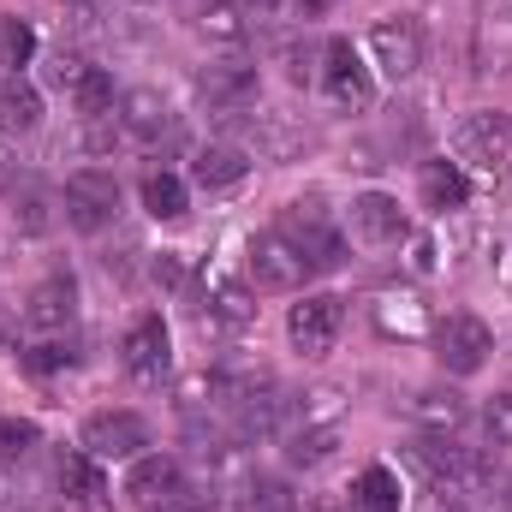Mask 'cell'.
Segmentation results:
<instances>
[{
    "instance_id": "6da1fadb",
    "label": "cell",
    "mask_w": 512,
    "mask_h": 512,
    "mask_svg": "<svg viewBox=\"0 0 512 512\" xmlns=\"http://www.w3.org/2000/svg\"><path fill=\"white\" fill-rule=\"evenodd\" d=\"M274 233L310 262V274H334V268H346V239L328 227V215H322L316 203H286Z\"/></svg>"
},
{
    "instance_id": "7a4b0ae2",
    "label": "cell",
    "mask_w": 512,
    "mask_h": 512,
    "mask_svg": "<svg viewBox=\"0 0 512 512\" xmlns=\"http://www.w3.org/2000/svg\"><path fill=\"white\" fill-rule=\"evenodd\" d=\"M60 203H66V209H60L66 227H78V233H102V227H114V215H120V179L102 173V167H78V173L66 179Z\"/></svg>"
},
{
    "instance_id": "3957f363",
    "label": "cell",
    "mask_w": 512,
    "mask_h": 512,
    "mask_svg": "<svg viewBox=\"0 0 512 512\" xmlns=\"http://www.w3.org/2000/svg\"><path fill=\"white\" fill-rule=\"evenodd\" d=\"M489 352H495V334H489L483 316L453 310V316L435 322V364H441L447 376H477V370L489 364Z\"/></svg>"
},
{
    "instance_id": "277c9868",
    "label": "cell",
    "mask_w": 512,
    "mask_h": 512,
    "mask_svg": "<svg viewBox=\"0 0 512 512\" xmlns=\"http://www.w3.org/2000/svg\"><path fill=\"white\" fill-rule=\"evenodd\" d=\"M120 364L137 387H161L173 376V340H167V322L155 310L131 316V328L120 334Z\"/></svg>"
},
{
    "instance_id": "5b68a950",
    "label": "cell",
    "mask_w": 512,
    "mask_h": 512,
    "mask_svg": "<svg viewBox=\"0 0 512 512\" xmlns=\"http://www.w3.org/2000/svg\"><path fill=\"white\" fill-rule=\"evenodd\" d=\"M78 447H84L96 465H108V459H143L149 423H143L137 411H90L84 429H78Z\"/></svg>"
},
{
    "instance_id": "8992f818",
    "label": "cell",
    "mask_w": 512,
    "mask_h": 512,
    "mask_svg": "<svg viewBox=\"0 0 512 512\" xmlns=\"http://www.w3.org/2000/svg\"><path fill=\"white\" fill-rule=\"evenodd\" d=\"M453 149H459V161H471V167H483V173H501L512 161V120L501 108H477V114L459 120Z\"/></svg>"
},
{
    "instance_id": "52a82bcc",
    "label": "cell",
    "mask_w": 512,
    "mask_h": 512,
    "mask_svg": "<svg viewBox=\"0 0 512 512\" xmlns=\"http://www.w3.org/2000/svg\"><path fill=\"white\" fill-rule=\"evenodd\" d=\"M370 60H376V72L393 78V84L417 78V66H423V24L405 18V12L376 18V30H370Z\"/></svg>"
},
{
    "instance_id": "ba28073f",
    "label": "cell",
    "mask_w": 512,
    "mask_h": 512,
    "mask_svg": "<svg viewBox=\"0 0 512 512\" xmlns=\"http://www.w3.org/2000/svg\"><path fill=\"white\" fill-rule=\"evenodd\" d=\"M340 328H346V304H340L334 292H310V298H298L292 316H286V334H292V346H298L304 358H328L334 340H340Z\"/></svg>"
},
{
    "instance_id": "9c48e42d",
    "label": "cell",
    "mask_w": 512,
    "mask_h": 512,
    "mask_svg": "<svg viewBox=\"0 0 512 512\" xmlns=\"http://www.w3.org/2000/svg\"><path fill=\"white\" fill-rule=\"evenodd\" d=\"M245 268H251L256 292H298L310 280V262L292 251L280 233H256L251 251H245Z\"/></svg>"
},
{
    "instance_id": "30bf717a",
    "label": "cell",
    "mask_w": 512,
    "mask_h": 512,
    "mask_svg": "<svg viewBox=\"0 0 512 512\" xmlns=\"http://www.w3.org/2000/svg\"><path fill=\"white\" fill-rule=\"evenodd\" d=\"M322 84H328V96H334L340 108H352V114H364V108L376 102V78H370V66H364V54H358L352 42H328V48H322Z\"/></svg>"
},
{
    "instance_id": "8fae6325",
    "label": "cell",
    "mask_w": 512,
    "mask_h": 512,
    "mask_svg": "<svg viewBox=\"0 0 512 512\" xmlns=\"http://www.w3.org/2000/svg\"><path fill=\"white\" fill-rule=\"evenodd\" d=\"M0 197H6V209H12V227L18 233H48L54 227V197H48V185L30 173V167H18V161H6L0 167Z\"/></svg>"
},
{
    "instance_id": "7c38bea8",
    "label": "cell",
    "mask_w": 512,
    "mask_h": 512,
    "mask_svg": "<svg viewBox=\"0 0 512 512\" xmlns=\"http://www.w3.org/2000/svg\"><path fill=\"white\" fill-rule=\"evenodd\" d=\"M185 489H191V483H185L179 459H167V453H143V459H131L126 495H131V507L137 512H167Z\"/></svg>"
},
{
    "instance_id": "4fadbf2b",
    "label": "cell",
    "mask_w": 512,
    "mask_h": 512,
    "mask_svg": "<svg viewBox=\"0 0 512 512\" xmlns=\"http://www.w3.org/2000/svg\"><path fill=\"white\" fill-rule=\"evenodd\" d=\"M197 102L209 114H245L256 102V66L251 60H215L197 72Z\"/></svg>"
},
{
    "instance_id": "5bb4252c",
    "label": "cell",
    "mask_w": 512,
    "mask_h": 512,
    "mask_svg": "<svg viewBox=\"0 0 512 512\" xmlns=\"http://www.w3.org/2000/svg\"><path fill=\"white\" fill-rule=\"evenodd\" d=\"M54 483H60L66 507H78V512H114V501H108V483H102V465H96L84 447H60V453H54Z\"/></svg>"
},
{
    "instance_id": "9a60e30c",
    "label": "cell",
    "mask_w": 512,
    "mask_h": 512,
    "mask_svg": "<svg viewBox=\"0 0 512 512\" xmlns=\"http://www.w3.org/2000/svg\"><path fill=\"white\" fill-rule=\"evenodd\" d=\"M346 227H352L358 245H376V251H382V245H399V239H411V221H405L399 197H387V191H364V197H352Z\"/></svg>"
},
{
    "instance_id": "2e32d148",
    "label": "cell",
    "mask_w": 512,
    "mask_h": 512,
    "mask_svg": "<svg viewBox=\"0 0 512 512\" xmlns=\"http://www.w3.org/2000/svg\"><path fill=\"white\" fill-rule=\"evenodd\" d=\"M120 126H126V137L143 143V149H155L161 137L179 143V114H173V102H167L161 90H126V96H120Z\"/></svg>"
},
{
    "instance_id": "e0dca14e",
    "label": "cell",
    "mask_w": 512,
    "mask_h": 512,
    "mask_svg": "<svg viewBox=\"0 0 512 512\" xmlns=\"http://www.w3.org/2000/svg\"><path fill=\"white\" fill-rule=\"evenodd\" d=\"M78 322V286L66 280V274H48L42 286H30V298H24V328H36V334H66Z\"/></svg>"
},
{
    "instance_id": "ac0fdd59",
    "label": "cell",
    "mask_w": 512,
    "mask_h": 512,
    "mask_svg": "<svg viewBox=\"0 0 512 512\" xmlns=\"http://www.w3.org/2000/svg\"><path fill=\"white\" fill-rule=\"evenodd\" d=\"M405 417H411L423 435H453V429L471 417V405H465L459 387L435 382V387H411V393H405Z\"/></svg>"
},
{
    "instance_id": "d6986e66",
    "label": "cell",
    "mask_w": 512,
    "mask_h": 512,
    "mask_svg": "<svg viewBox=\"0 0 512 512\" xmlns=\"http://www.w3.org/2000/svg\"><path fill=\"white\" fill-rule=\"evenodd\" d=\"M417 197H423V209H435V215H459V209L471 203V179H465L459 161L435 155V161L417 167Z\"/></svg>"
},
{
    "instance_id": "ffe728a7",
    "label": "cell",
    "mask_w": 512,
    "mask_h": 512,
    "mask_svg": "<svg viewBox=\"0 0 512 512\" xmlns=\"http://www.w3.org/2000/svg\"><path fill=\"white\" fill-rule=\"evenodd\" d=\"M203 304H209V322H227V328H245L256 316V298L245 280H233V274H215V268H203V292H197Z\"/></svg>"
},
{
    "instance_id": "44dd1931",
    "label": "cell",
    "mask_w": 512,
    "mask_h": 512,
    "mask_svg": "<svg viewBox=\"0 0 512 512\" xmlns=\"http://www.w3.org/2000/svg\"><path fill=\"white\" fill-rule=\"evenodd\" d=\"M245 173H251V155L233 149V143H209V149H197V161H191V179H197L203 191H233Z\"/></svg>"
},
{
    "instance_id": "7402d4cb",
    "label": "cell",
    "mask_w": 512,
    "mask_h": 512,
    "mask_svg": "<svg viewBox=\"0 0 512 512\" xmlns=\"http://www.w3.org/2000/svg\"><path fill=\"white\" fill-rule=\"evenodd\" d=\"M36 126H42V96L30 84L6 78L0 84V137H30Z\"/></svg>"
},
{
    "instance_id": "603a6c76",
    "label": "cell",
    "mask_w": 512,
    "mask_h": 512,
    "mask_svg": "<svg viewBox=\"0 0 512 512\" xmlns=\"http://www.w3.org/2000/svg\"><path fill=\"white\" fill-rule=\"evenodd\" d=\"M352 507H364V512H399V477H393L387 465H364V471L352 477Z\"/></svg>"
},
{
    "instance_id": "cb8c5ba5",
    "label": "cell",
    "mask_w": 512,
    "mask_h": 512,
    "mask_svg": "<svg viewBox=\"0 0 512 512\" xmlns=\"http://www.w3.org/2000/svg\"><path fill=\"white\" fill-rule=\"evenodd\" d=\"M72 364H78V346L66 334H42L36 346L18 352V370L24 376H54V370H72Z\"/></svg>"
},
{
    "instance_id": "d4e9b609",
    "label": "cell",
    "mask_w": 512,
    "mask_h": 512,
    "mask_svg": "<svg viewBox=\"0 0 512 512\" xmlns=\"http://www.w3.org/2000/svg\"><path fill=\"white\" fill-rule=\"evenodd\" d=\"M239 512H298V495H292V483L286 477H251L245 489H239Z\"/></svg>"
},
{
    "instance_id": "484cf974",
    "label": "cell",
    "mask_w": 512,
    "mask_h": 512,
    "mask_svg": "<svg viewBox=\"0 0 512 512\" xmlns=\"http://www.w3.org/2000/svg\"><path fill=\"white\" fill-rule=\"evenodd\" d=\"M334 447H340V429H334V423H304V429L286 435V459H292V465H322Z\"/></svg>"
},
{
    "instance_id": "4316f807",
    "label": "cell",
    "mask_w": 512,
    "mask_h": 512,
    "mask_svg": "<svg viewBox=\"0 0 512 512\" xmlns=\"http://www.w3.org/2000/svg\"><path fill=\"white\" fill-rule=\"evenodd\" d=\"M143 209H149L155 221H179V215H185V179L149 173V179H143Z\"/></svg>"
},
{
    "instance_id": "83f0119b",
    "label": "cell",
    "mask_w": 512,
    "mask_h": 512,
    "mask_svg": "<svg viewBox=\"0 0 512 512\" xmlns=\"http://www.w3.org/2000/svg\"><path fill=\"white\" fill-rule=\"evenodd\" d=\"M72 108H78V120H96V114H114V78H108L102 66H90V72L78 78V90H72Z\"/></svg>"
},
{
    "instance_id": "f1b7e54d",
    "label": "cell",
    "mask_w": 512,
    "mask_h": 512,
    "mask_svg": "<svg viewBox=\"0 0 512 512\" xmlns=\"http://www.w3.org/2000/svg\"><path fill=\"white\" fill-rule=\"evenodd\" d=\"M149 274H155V286H167V292H191V280H203L197 274V262L185 251H161L149 262Z\"/></svg>"
},
{
    "instance_id": "f546056e",
    "label": "cell",
    "mask_w": 512,
    "mask_h": 512,
    "mask_svg": "<svg viewBox=\"0 0 512 512\" xmlns=\"http://www.w3.org/2000/svg\"><path fill=\"white\" fill-rule=\"evenodd\" d=\"M376 322H382V334H423V310H417V298H382L376 304Z\"/></svg>"
},
{
    "instance_id": "4dcf8cb0",
    "label": "cell",
    "mask_w": 512,
    "mask_h": 512,
    "mask_svg": "<svg viewBox=\"0 0 512 512\" xmlns=\"http://www.w3.org/2000/svg\"><path fill=\"white\" fill-rule=\"evenodd\" d=\"M197 24H203V36H215V42H239V36H245V12H239L233 0H209Z\"/></svg>"
},
{
    "instance_id": "1f68e13d",
    "label": "cell",
    "mask_w": 512,
    "mask_h": 512,
    "mask_svg": "<svg viewBox=\"0 0 512 512\" xmlns=\"http://www.w3.org/2000/svg\"><path fill=\"white\" fill-rule=\"evenodd\" d=\"M36 441H42V435H36V423H30V417H6V423H0V465L30 459V453H36Z\"/></svg>"
},
{
    "instance_id": "d6a6232c",
    "label": "cell",
    "mask_w": 512,
    "mask_h": 512,
    "mask_svg": "<svg viewBox=\"0 0 512 512\" xmlns=\"http://www.w3.org/2000/svg\"><path fill=\"white\" fill-rule=\"evenodd\" d=\"M36 54V30L24 18H0V66H30Z\"/></svg>"
},
{
    "instance_id": "836d02e7",
    "label": "cell",
    "mask_w": 512,
    "mask_h": 512,
    "mask_svg": "<svg viewBox=\"0 0 512 512\" xmlns=\"http://www.w3.org/2000/svg\"><path fill=\"white\" fill-rule=\"evenodd\" d=\"M483 435H489V447H512V393H495L483 405Z\"/></svg>"
},
{
    "instance_id": "e575fe53",
    "label": "cell",
    "mask_w": 512,
    "mask_h": 512,
    "mask_svg": "<svg viewBox=\"0 0 512 512\" xmlns=\"http://www.w3.org/2000/svg\"><path fill=\"white\" fill-rule=\"evenodd\" d=\"M84 72H90V60H78V54H54V60H48V84H54V90H66V96L78 90V78H84Z\"/></svg>"
},
{
    "instance_id": "d590c367",
    "label": "cell",
    "mask_w": 512,
    "mask_h": 512,
    "mask_svg": "<svg viewBox=\"0 0 512 512\" xmlns=\"http://www.w3.org/2000/svg\"><path fill=\"white\" fill-rule=\"evenodd\" d=\"M120 137H126L120 114H96V120H84V143H90V149H114Z\"/></svg>"
},
{
    "instance_id": "8d00e7d4",
    "label": "cell",
    "mask_w": 512,
    "mask_h": 512,
    "mask_svg": "<svg viewBox=\"0 0 512 512\" xmlns=\"http://www.w3.org/2000/svg\"><path fill=\"white\" fill-rule=\"evenodd\" d=\"M411 512H465V495L459 489H423Z\"/></svg>"
},
{
    "instance_id": "74e56055",
    "label": "cell",
    "mask_w": 512,
    "mask_h": 512,
    "mask_svg": "<svg viewBox=\"0 0 512 512\" xmlns=\"http://www.w3.org/2000/svg\"><path fill=\"white\" fill-rule=\"evenodd\" d=\"M286 72L304 84V78H310V48H286Z\"/></svg>"
},
{
    "instance_id": "f35d334b",
    "label": "cell",
    "mask_w": 512,
    "mask_h": 512,
    "mask_svg": "<svg viewBox=\"0 0 512 512\" xmlns=\"http://www.w3.org/2000/svg\"><path fill=\"white\" fill-rule=\"evenodd\" d=\"M292 6H298L304 18H322V12H334V0H292Z\"/></svg>"
},
{
    "instance_id": "ab89813d",
    "label": "cell",
    "mask_w": 512,
    "mask_h": 512,
    "mask_svg": "<svg viewBox=\"0 0 512 512\" xmlns=\"http://www.w3.org/2000/svg\"><path fill=\"white\" fill-rule=\"evenodd\" d=\"M495 489H501V495H495V512H512V483H501V477H495Z\"/></svg>"
},
{
    "instance_id": "60d3db41",
    "label": "cell",
    "mask_w": 512,
    "mask_h": 512,
    "mask_svg": "<svg viewBox=\"0 0 512 512\" xmlns=\"http://www.w3.org/2000/svg\"><path fill=\"white\" fill-rule=\"evenodd\" d=\"M0 346H6V310H0Z\"/></svg>"
},
{
    "instance_id": "b9f144b4",
    "label": "cell",
    "mask_w": 512,
    "mask_h": 512,
    "mask_svg": "<svg viewBox=\"0 0 512 512\" xmlns=\"http://www.w3.org/2000/svg\"><path fill=\"white\" fill-rule=\"evenodd\" d=\"M346 512H364V507H346Z\"/></svg>"
},
{
    "instance_id": "7bdbcfd3",
    "label": "cell",
    "mask_w": 512,
    "mask_h": 512,
    "mask_svg": "<svg viewBox=\"0 0 512 512\" xmlns=\"http://www.w3.org/2000/svg\"><path fill=\"white\" fill-rule=\"evenodd\" d=\"M137 6H143V0H137Z\"/></svg>"
}]
</instances>
